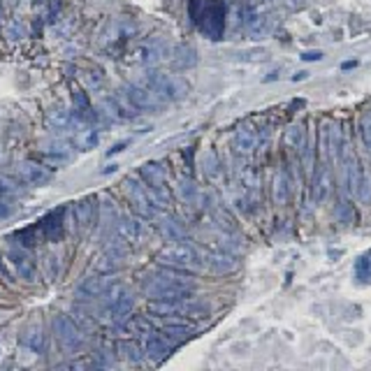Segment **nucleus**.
I'll return each instance as SVG.
<instances>
[{
  "label": "nucleus",
  "mask_w": 371,
  "mask_h": 371,
  "mask_svg": "<svg viewBox=\"0 0 371 371\" xmlns=\"http://www.w3.org/2000/svg\"><path fill=\"white\" fill-rule=\"evenodd\" d=\"M207 265L214 269L218 274H228V272H235L237 269V260L235 256H230L228 251H216V253H209L207 256Z\"/></svg>",
  "instance_id": "3"
},
{
  "label": "nucleus",
  "mask_w": 371,
  "mask_h": 371,
  "mask_svg": "<svg viewBox=\"0 0 371 371\" xmlns=\"http://www.w3.org/2000/svg\"><path fill=\"white\" fill-rule=\"evenodd\" d=\"M337 216H339V221H341V223H353V218H355L353 209L348 207L346 202H341V205H339V209H337Z\"/></svg>",
  "instance_id": "12"
},
{
  "label": "nucleus",
  "mask_w": 371,
  "mask_h": 371,
  "mask_svg": "<svg viewBox=\"0 0 371 371\" xmlns=\"http://www.w3.org/2000/svg\"><path fill=\"white\" fill-rule=\"evenodd\" d=\"M181 193H184V198H188V200L198 198V188L193 186V181H184V184H181Z\"/></svg>",
  "instance_id": "13"
},
{
  "label": "nucleus",
  "mask_w": 371,
  "mask_h": 371,
  "mask_svg": "<svg viewBox=\"0 0 371 371\" xmlns=\"http://www.w3.org/2000/svg\"><path fill=\"white\" fill-rule=\"evenodd\" d=\"M191 17L207 38L221 40L225 26V5L216 0H193Z\"/></svg>",
  "instance_id": "1"
},
{
  "label": "nucleus",
  "mask_w": 371,
  "mask_h": 371,
  "mask_svg": "<svg viewBox=\"0 0 371 371\" xmlns=\"http://www.w3.org/2000/svg\"><path fill=\"white\" fill-rule=\"evenodd\" d=\"M302 58H304V61H320V58H323V54H320V52H307Z\"/></svg>",
  "instance_id": "14"
},
{
  "label": "nucleus",
  "mask_w": 371,
  "mask_h": 371,
  "mask_svg": "<svg viewBox=\"0 0 371 371\" xmlns=\"http://www.w3.org/2000/svg\"><path fill=\"white\" fill-rule=\"evenodd\" d=\"M355 274H358L360 281L371 283V253H365L362 258H358V263H355Z\"/></svg>",
  "instance_id": "10"
},
{
  "label": "nucleus",
  "mask_w": 371,
  "mask_h": 371,
  "mask_svg": "<svg viewBox=\"0 0 371 371\" xmlns=\"http://www.w3.org/2000/svg\"><path fill=\"white\" fill-rule=\"evenodd\" d=\"M288 195H290V186H288V179H286V174H276V179H274V198L279 205H283V202L288 200Z\"/></svg>",
  "instance_id": "8"
},
{
  "label": "nucleus",
  "mask_w": 371,
  "mask_h": 371,
  "mask_svg": "<svg viewBox=\"0 0 371 371\" xmlns=\"http://www.w3.org/2000/svg\"><path fill=\"white\" fill-rule=\"evenodd\" d=\"M258 142H260V135L256 133L253 128H239L237 135H235V149L242 151V154H251L253 149H258Z\"/></svg>",
  "instance_id": "4"
},
{
  "label": "nucleus",
  "mask_w": 371,
  "mask_h": 371,
  "mask_svg": "<svg viewBox=\"0 0 371 371\" xmlns=\"http://www.w3.org/2000/svg\"><path fill=\"white\" fill-rule=\"evenodd\" d=\"M160 258H163V263L177 267V269H188V272H198L202 267L200 256L195 253V249H191V246H186V244L167 246Z\"/></svg>",
  "instance_id": "2"
},
{
  "label": "nucleus",
  "mask_w": 371,
  "mask_h": 371,
  "mask_svg": "<svg viewBox=\"0 0 371 371\" xmlns=\"http://www.w3.org/2000/svg\"><path fill=\"white\" fill-rule=\"evenodd\" d=\"M355 195H358L362 202H371V172L362 170L358 188H355Z\"/></svg>",
  "instance_id": "9"
},
{
  "label": "nucleus",
  "mask_w": 371,
  "mask_h": 371,
  "mask_svg": "<svg viewBox=\"0 0 371 371\" xmlns=\"http://www.w3.org/2000/svg\"><path fill=\"white\" fill-rule=\"evenodd\" d=\"M330 186H332V179H330V170L323 167V170L318 172V179H316V200H325V195L330 193Z\"/></svg>",
  "instance_id": "7"
},
{
  "label": "nucleus",
  "mask_w": 371,
  "mask_h": 371,
  "mask_svg": "<svg viewBox=\"0 0 371 371\" xmlns=\"http://www.w3.org/2000/svg\"><path fill=\"white\" fill-rule=\"evenodd\" d=\"M156 86L160 91H165V96H184L188 91V86L184 82H177V79H170V77H156Z\"/></svg>",
  "instance_id": "5"
},
{
  "label": "nucleus",
  "mask_w": 371,
  "mask_h": 371,
  "mask_svg": "<svg viewBox=\"0 0 371 371\" xmlns=\"http://www.w3.org/2000/svg\"><path fill=\"white\" fill-rule=\"evenodd\" d=\"M362 140H365L367 149L371 151V112L362 116Z\"/></svg>",
  "instance_id": "11"
},
{
  "label": "nucleus",
  "mask_w": 371,
  "mask_h": 371,
  "mask_svg": "<svg viewBox=\"0 0 371 371\" xmlns=\"http://www.w3.org/2000/svg\"><path fill=\"white\" fill-rule=\"evenodd\" d=\"M286 144L290 149H297L300 151L302 147H304V140H307V135H304V128L302 126H290L288 130H286Z\"/></svg>",
  "instance_id": "6"
}]
</instances>
